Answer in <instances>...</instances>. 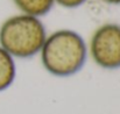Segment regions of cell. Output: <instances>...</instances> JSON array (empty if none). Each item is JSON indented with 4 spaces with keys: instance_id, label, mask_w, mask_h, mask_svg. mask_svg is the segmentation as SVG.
I'll list each match as a JSON object with an SVG mask.
<instances>
[{
    "instance_id": "6",
    "label": "cell",
    "mask_w": 120,
    "mask_h": 114,
    "mask_svg": "<svg viewBox=\"0 0 120 114\" xmlns=\"http://www.w3.org/2000/svg\"><path fill=\"white\" fill-rule=\"evenodd\" d=\"M55 4L64 7V8H78L80 6H83L87 0H54Z\"/></svg>"
},
{
    "instance_id": "4",
    "label": "cell",
    "mask_w": 120,
    "mask_h": 114,
    "mask_svg": "<svg viewBox=\"0 0 120 114\" xmlns=\"http://www.w3.org/2000/svg\"><path fill=\"white\" fill-rule=\"evenodd\" d=\"M16 78L15 58L0 47V92L9 88Z\"/></svg>"
},
{
    "instance_id": "5",
    "label": "cell",
    "mask_w": 120,
    "mask_h": 114,
    "mask_svg": "<svg viewBox=\"0 0 120 114\" xmlns=\"http://www.w3.org/2000/svg\"><path fill=\"white\" fill-rule=\"evenodd\" d=\"M14 5L22 14L42 18L54 7V0H13Z\"/></svg>"
},
{
    "instance_id": "2",
    "label": "cell",
    "mask_w": 120,
    "mask_h": 114,
    "mask_svg": "<svg viewBox=\"0 0 120 114\" xmlns=\"http://www.w3.org/2000/svg\"><path fill=\"white\" fill-rule=\"evenodd\" d=\"M47 35L41 18L20 13L1 23L0 47L14 58H32L40 54Z\"/></svg>"
},
{
    "instance_id": "3",
    "label": "cell",
    "mask_w": 120,
    "mask_h": 114,
    "mask_svg": "<svg viewBox=\"0 0 120 114\" xmlns=\"http://www.w3.org/2000/svg\"><path fill=\"white\" fill-rule=\"evenodd\" d=\"M87 49L92 61L101 69H120V25L109 22L98 27Z\"/></svg>"
},
{
    "instance_id": "1",
    "label": "cell",
    "mask_w": 120,
    "mask_h": 114,
    "mask_svg": "<svg viewBox=\"0 0 120 114\" xmlns=\"http://www.w3.org/2000/svg\"><path fill=\"white\" fill-rule=\"evenodd\" d=\"M41 63L47 72L56 77L78 74L89 56L83 36L71 29H58L49 35L40 51Z\"/></svg>"
},
{
    "instance_id": "7",
    "label": "cell",
    "mask_w": 120,
    "mask_h": 114,
    "mask_svg": "<svg viewBox=\"0 0 120 114\" xmlns=\"http://www.w3.org/2000/svg\"><path fill=\"white\" fill-rule=\"evenodd\" d=\"M103 1H105L106 4H110V5H116V6L120 5V0H103Z\"/></svg>"
}]
</instances>
